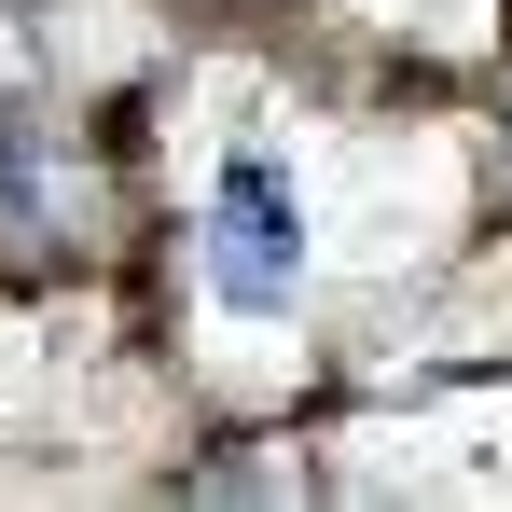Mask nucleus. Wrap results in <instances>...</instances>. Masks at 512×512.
<instances>
[{"mask_svg":"<svg viewBox=\"0 0 512 512\" xmlns=\"http://www.w3.org/2000/svg\"><path fill=\"white\" fill-rule=\"evenodd\" d=\"M208 291L250 305V319H277L305 291V194H291L277 153H236V167L208 180Z\"/></svg>","mask_w":512,"mask_h":512,"instance_id":"obj_1","label":"nucleus"}]
</instances>
